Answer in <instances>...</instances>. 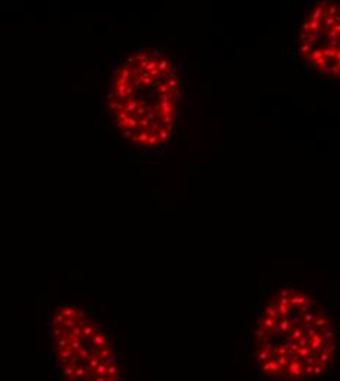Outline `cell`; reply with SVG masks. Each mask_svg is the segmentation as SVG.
<instances>
[{"label": "cell", "mask_w": 340, "mask_h": 381, "mask_svg": "<svg viewBox=\"0 0 340 381\" xmlns=\"http://www.w3.org/2000/svg\"><path fill=\"white\" fill-rule=\"evenodd\" d=\"M170 68V62L167 60V59H161V60H158L157 62V69L160 72H163V71H166V69H169Z\"/></svg>", "instance_id": "7a4b0ae2"}, {"label": "cell", "mask_w": 340, "mask_h": 381, "mask_svg": "<svg viewBox=\"0 0 340 381\" xmlns=\"http://www.w3.org/2000/svg\"><path fill=\"white\" fill-rule=\"evenodd\" d=\"M82 381H119V366H117V362Z\"/></svg>", "instance_id": "6da1fadb"}]
</instances>
